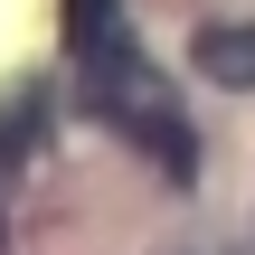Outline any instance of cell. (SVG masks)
I'll list each match as a JSON object with an SVG mask.
<instances>
[{
    "label": "cell",
    "instance_id": "cell-1",
    "mask_svg": "<svg viewBox=\"0 0 255 255\" xmlns=\"http://www.w3.org/2000/svg\"><path fill=\"white\" fill-rule=\"evenodd\" d=\"M66 47H76V95H85V114H95L104 132H123L142 170H161L170 189H189V180H199V123L180 114L170 76L142 57L123 0H66Z\"/></svg>",
    "mask_w": 255,
    "mask_h": 255
},
{
    "label": "cell",
    "instance_id": "cell-2",
    "mask_svg": "<svg viewBox=\"0 0 255 255\" xmlns=\"http://www.w3.org/2000/svg\"><path fill=\"white\" fill-rule=\"evenodd\" d=\"M189 66H199L208 85L246 95V85H255V19H208V28L189 38Z\"/></svg>",
    "mask_w": 255,
    "mask_h": 255
},
{
    "label": "cell",
    "instance_id": "cell-3",
    "mask_svg": "<svg viewBox=\"0 0 255 255\" xmlns=\"http://www.w3.org/2000/svg\"><path fill=\"white\" fill-rule=\"evenodd\" d=\"M0 246H9V227H0Z\"/></svg>",
    "mask_w": 255,
    "mask_h": 255
}]
</instances>
